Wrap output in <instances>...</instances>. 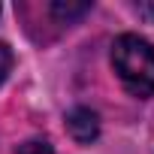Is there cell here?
<instances>
[{"label":"cell","instance_id":"6da1fadb","mask_svg":"<svg viewBox=\"0 0 154 154\" xmlns=\"http://www.w3.org/2000/svg\"><path fill=\"white\" fill-rule=\"evenodd\" d=\"M112 66L127 94L148 100L154 97V45L136 33H121L112 42Z\"/></svg>","mask_w":154,"mask_h":154},{"label":"cell","instance_id":"277c9868","mask_svg":"<svg viewBox=\"0 0 154 154\" xmlns=\"http://www.w3.org/2000/svg\"><path fill=\"white\" fill-rule=\"evenodd\" d=\"M18 154H57V151L42 139H27L24 145H18Z\"/></svg>","mask_w":154,"mask_h":154},{"label":"cell","instance_id":"8992f818","mask_svg":"<svg viewBox=\"0 0 154 154\" xmlns=\"http://www.w3.org/2000/svg\"><path fill=\"white\" fill-rule=\"evenodd\" d=\"M136 12H142V15H154V6H142V3H139Z\"/></svg>","mask_w":154,"mask_h":154},{"label":"cell","instance_id":"3957f363","mask_svg":"<svg viewBox=\"0 0 154 154\" xmlns=\"http://www.w3.org/2000/svg\"><path fill=\"white\" fill-rule=\"evenodd\" d=\"M48 9H51V15H54L57 21L72 24L75 18H82V15L91 9V3H69V0H66V3H60V0H57V3H51Z\"/></svg>","mask_w":154,"mask_h":154},{"label":"cell","instance_id":"5b68a950","mask_svg":"<svg viewBox=\"0 0 154 154\" xmlns=\"http://www.w3.org/2000/svg\"><path fill=\"white\" fill-rule=\"evenodd\" d=\"M9 69H12V48L6 42H0V85H3V79L9 75Z\"/></svg>","mask_w":154,"mask_h":154},{"label":"cell","instance_id":"7a4b0ae2","mask_svg":"<svg viewBox=\"0 0 154 154\" xmlns=\"http://www.w3.org/2000/svg\"><path fill=\"white\" fill-rule=\"evenodd\" d=\"M66 130H69V136L79 142V145H91L100 136V118L88 106H75L66 115Z\"/></svg>","mask_w":154,"mask_h":154}]
</instances>
